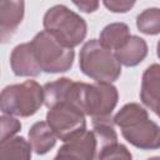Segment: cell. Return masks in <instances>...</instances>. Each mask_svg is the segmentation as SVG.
I'll list each match as a JSON object with an SVG mask.
<instances>
[{
    "label": "cell",
    "instance_id": "6",
    "mask_svg": "<svg viewBox=\"0 0 160 160\" xmlns=\"http://www.w3.org/2000/svg\"><path fill=\"white\" fill-rule=\"evenodd\" d=\"M30 44L41 71L60 74L71 69L75 58L74 49L62 46L45 30L38 32Z\"/></svg>",
    "mask_w": 160,
    "mask_h": 160
},
{
    "label": "cell",
    "instance_id": "7",
    "mask_svg": "<svg viewBox=\"0 0 160 160\" xmlns=\"http://www.w3.org/2000/svg\"><path fill=\"white\" fill-rule=\"evenodd\" d=\"M46 122L61 141H69L86 131L85 114L70 102H60L46 112Z\"/></svg>",
    "mask_w": 160,
    "mask_h": 160
},
{
    "label": "cell",
    "instance_id": "15",
    "mask_svg": "<svg viewBox=\"0 0 160 160\" xmlns=\"http://www.w3.org/2000/svg\"><path fill=\"white\" fill-rule=\"evenodd\" d=\"M32 148L22 136H14L0 142V160H31Z\"/></svg>",
    "mask_w": 160,
    "mask_h": 160
},
{
    "label": "cell",
    "instance_id": "1",
    "mask_svg": "<svg viewBox=\"0 0 160 160\" xmlns=\"http://www.w3.org/2000/svg\"><path fill=\"white\" fill-rule=\"evenodd\" d=\"M118 100L119 92L112 84L74 81L68 102L78 106L95 124L112 121L111 114L118 105Z\"/></svg>",
    "mask_w": 160,
    "mask_h": 160
},
{
    "label": "cell",
    "instance_id": "9",
    "mask_svg": "<svg viewBox=\"0 0 160 160\" xmlns=\"http://www.w3.org/2000/svg\"><path fill=\"white\" fill-rule=\"evenodd\" d=\"M10 68L14 75L22 78H35L42 72L30 42L19 44L12 49L10 54Z\"/></svg>",
    "mask_w": 160,
    "mask_h": 160
},
{
    "label": "cell",
    "instance_id": "10",
    "mask_svg": "<svg viewBox=\"0 0 160 160\" xmlns=\"http://www.w3.org/2000/svg\"><path fill=\"white\" fill-rule=\"evenodd\" d=\"M140 100L160 118V64L149 65L141 79Z\"/></svg>",
    "mask_w": 160,
    "mask_h": 160
},
{
    "label": "cell",
    "instance_id": "21",
    "mask_svg": "<svg viewBox=\"0 0 160 160\" xmlns=\"http://www.w3.org/2000/svg\"><path fill=\"white\" fill-rule=\"evenodd\" d=\"M156 55H158V58L160 59V40L158 41V45H156Z\"/></svg>",
    "mask_w": 160,
    "mask_h": 160
},
{
    "label": "cell",
    "instance_id": "12",
    "mask_svg": "<svg viewBox=\"0 0 160 160\" xmlns=\"http://www.w3.org/2000/svg\"><path fill=\"white\" fill-rule=\"evenodd\" d=\"M148 51L149 48L146 41L140 36L131 35L120 49L114 51V54L121 65L134 68L146 58Z\"/></svg>",
    "mask_w": 160,
    "mask_h": 160
},
{
    "label": "cell",
    "instance_id": "17",
    "mask_svg": "<svg viewBox=\"0 0 160 160\" xmlns=\"http://www.w3.org/2000/svg\"><path fill=\"white\" fill-rule=\"evenodd\" d=\"M96 160H132L130 150L120 142L102 148L96 156Z\"/></svg>",
    "mask_w": 160,
    "mask_h": 160
},
{
    "label": "cell",
    "instance_id": "22",
    "mask_svg": "<svg viewBox=\"0 0 160 160\" xmlns=\"http://www.w3.org/2000/svg\"><path fill=\"white\" fill-rule=\"evenodd\" d=\"M146 160H160V156H151V158H149Z\"/></svg>",
    "mask_w": 160,
    "mask_h": 160
},
{
    "label": "cell",
    "instance_id": "18",
    "mask_svg": "<svg viewBox=\"0 0 160 160\" xmlns=\"http://www.w3.org/2000/svg\"><path fill=\"white\" fill-rule=\"evenodd\" d=\"M1 121V136H0V142H4L11 138H14L15 134H18L21 130V122L11 116V115H6L2 114L0 118Z\"/></svg>",
    "mask_w": 160,
    "mask_h": 160
},
{
    "label": "cell",
    "instance_id": "5",
    "mask_svg": "<svg viewBox=\"0 0 160 160\" xmlns=\"http://www.w3.org/2000/svg\"><path fill=\"white\" fill-rule=\"evenodd\" d=\"M44 104V88L35 80L8 85L0 95L2 114L29 118L38 112Z\"/></svg>",
    "mask_w": 160,
    "mask_h": 160
},
{
    "label": "cell",
    "instance_id": "20",
    "mask_svg": "<svg viewBox=\"0 0 160 160\" xmlns=\"http://www.w3.org/2000/svg\"><path fill=\"white\" fill-rule=\"evenodd\" d=\"M74 5L82 12H94L98 10L99 8V1H89V0H84V1H74Z\"/></svg>",
    "mask_w": 160,
    "mask_h": 160
},
{
    "label": "cell",
    "instance_id": "13",
    "mask_svg": "<svg viewBox=\"0 0 160 160\" xmlns=\"http://www.w3.org/2000/svg\"><path fill=\"white\" fill-rule=\"evenodd\" d=\"M29 142L32 151L38 155L48 154L56 144V135L46 121H38L29 130Z\"/></svg>",
    "mask_w": 160,
    "mask_h": 160
},
{
    "label": "cell",
    "instance_id": "2",
    "mask_svg": "<svg viewBox=\"0 0 160 160\" xmlns=\"http://www.w3.org/2000/svg\"><path fill=\"white\" fill-rule=\"evenodd\" d=\"M124 139L141 150L160 149V126L154 122L144 106L138 102L125 104L114 116Z\"/></svg>",
    "mask_w": 160,
    "mask_h": 160
},
{
    "label": "cell",
    "instance_id": "16",
    "mask_svg": "<svg viewBox=\"0 0 160 160\" xmlns=\"http://www.w3.org/2000/svg\"><path fill=\"white\" fill-rule=\"evenodd\" d=\"M136 28L145 35L160 34V8H148L136 16Z\"/></svg>",
    "mask_w": 160,
    "mask_h": 160
},
{
    "label": "cell",
    "instance_id": "19",
    "mask_svg": "<svg viewBox=\"0 0 160 160\" xmlns=\"http://www.w3.org/2000/svg\"><path fill=\"white\" fill-rule=\"evenodd\" d=\"M104 6L111 11V12H128L134 5V1H129V0H106L102 2Z\"/></svg>",
    "mask_w": 160,
    "mask_h": 160
},
{
    "label": "cell",
    "instance_id": "11",
    "mask_svg": "<svg viewBox=\"0 0 160 160\" xmlns=\"http://www.w3.org/2000/svg\"><path fill=\"white\" fill-rule=\"evenodd\" d=\"M25 12V2L16 0H1L0 1V39L1 42H6L18 26L21 24Z\"/></svg>",
    "mask_w": 160,
    "mask_h": 160
},
{
    "label": "cell",
    "instance_id": "8",
    "mask_svg": "<svg viewBox=\"0 0 160 160\" xmlns=\"http://www.w3.org/2000/svg\"><path fill=\"white\" fill-rule=\"evenodd\" d=\"M98 139L92 130H86L74 139L65 141L54 160H96Z\"/></svg>",
    "mask_w": 160,
    "mask_h": 160
},
{
    "label": "cell",
    "instance_id": "3",
    "mask_svg": "<svg viewBox=\"0 0 160 160\" xmlns=\"http://www.w3.org/2000/svg\"><path fill=\"white\" fill-rule=\"evenodd\" d=\"M44 30L62 46L74 49L86 38V21L66 5L58 4L49 8L42 19Z\"/></svg>",
    "mask_w": 160,
    "mask_h": 160
},
{
    "label": "cell",
    "instance_id": "4",
    "mask_svg": "<svg viewBox=\"0 0 160 160\" xmlns=\"http://www.w3.org/2000/svg\"><path fill=\"white\" fill-rule=\"evenodd\" d=\"M79 68L95 82L112 84L121 75V64L114 51L106 49L99 39L88 40L79 54Z\"/></svg>",
    "mask_w": 160,
    "mask_h": 160
},
{
    "label": "cell",
    "instance_id": "14",
    "mask_svg": "<svg viewBox=\"0 0 160 160\" xmlns=\"http://www.w3.org/2000/svg\"><path fill=\"white\" fill-rule=\"evenodd\" d=\"M131 36L130 28L125 22H111L108 24L100 32L99 41L109 50L116 51L120 49L126 40Z\"/></svg>",
    "mask_w": 160,
    "mask_h": 160
}]
</instances>
